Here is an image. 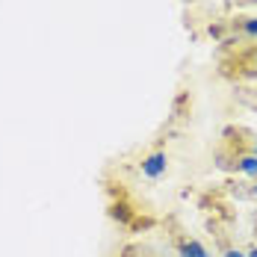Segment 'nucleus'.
I'll return each mask as SVG.
<instances>
[{"instance_id":"nucleus-2","label":"nucleus","mask_w":257,"mask_h":257,"mask_svg":"<svg viewBox=\"0 0 257 257\" xmlns=\"http://www.w3.org/2000/svg\"><path fill=\"white\" fill-rule=\"evenodd\" d=\"M180 257H210V251L198 239H183L180 242Z\"/></svg>"},{"instance_id":"nucleus-9","label":"nucleus","mask_w":257,"mask_h":257,"mask_svg":"<svg viewBox=\"0 0 257 257\" xmlns=\"http://www.w3.org/2000/svg\"><path fill=\"white\" fill-rule=\"evenodd\" d=\"M178 257H180V254H178Z\"/></svg>"},{"instance_id":"nucleus-8","label":"nucleus","mask_w":257,"mask_h":257,"mask_svg":"<svg viewBox=\"0 0 257 257\" xmlns=\"http://www.w3.org/2000/svg\"><path fill=\"white\" fill-rule=\"evenodd\" d=\"M248 257H257V248H251V251H248Z\"/></svg>"},{"instance_id":"nucleus-7","label":"nucleus","mask_w":257,"mask_h":257,"mask_svg":"<svg viewBox=\"0 0 257 257\" xmlns=\"http://www.w3.org/2000/svg\"><path fill=\"white\" fill-rule=\"evenodd\" d=\"M251 192H254V195H257V180H254V183H251Z\"/></svg>"},{"instance_id":"nucleus-6","label":"nucleus","mask_w":257,"mask_h":257,"mask_svg":"<svg viewBox=\"0 0 257 257\" xmlns=\"http://www.w3.org/2000/svg\"><path fill=\"white\" fill-rule=\"evenodd\" d=\"M251 154L257 157V136H254V139H251Z\"/></svg>"},{"instance_id":"nucleus-4","label":"nucleus","mask_w":257,"mask_h":257,"mask_svg":"<svg viewBox=\"0 0 257 257\" xmlns=\"http://www.w3.org/2000/svg\"><path fill=\"white\" fill-rule=\"evenodd\" d=\"M239 30L248 33V36H257V18H242L239 21Z\"/></svg>"},{"instance_id":"nucleus-3","label":"nucleus","mask_w":257,"mask_h":257,"mask_svg":"<svg viewBox=\"0 0 257 257\" xmlns=\"http://www.w3.org/2000/svg\"><path fill=\"white\" fill-rule=\"evenodd\" d=\"M236 172L248 175V178L257 180V157L254 154H239L236 157Z\"/></svg>"},{"instance_id":"nucleus-1","label":"nucleus","mask_w":257,"mask_h":257,"mask_svg":"<svg viewBox=\"0 0 257 257\" xmlns=\"http://www.w3.org/2000/svg\"><path fill=\"white\" fill-rule=\"evenodd\" d=\"M166 166H169L166 151H154V154H148L142 160V175L154 180V178H160V175H166Z\"/></svg>"},{"instance_id":"nucleus-5","label":"nucleus","mask_w":257,"mask_h":257,"mask_svg":"<svg viewBox=\"0 0 257 257\" xmlns=\"http://www.w3.org/2000/svg\"><path fill=\"white\" fill-rule=\"evenodd\" d=\"M222 257H248V254H242L239 248H225V254H222Z\"/></svg>"}]
</instances>
